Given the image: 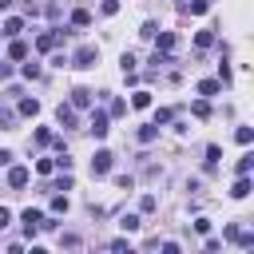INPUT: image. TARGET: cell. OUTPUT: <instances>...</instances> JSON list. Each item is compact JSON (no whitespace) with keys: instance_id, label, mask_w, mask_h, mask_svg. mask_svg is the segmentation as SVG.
Returning <instances> with one entry per match:
<instances>
[{"instance_id":"18","label":"cell","mask_w":254,"mask_h":254,"mask_svg":"<svg viewBox=\"0 0 254 254\" xmlns=\"http://www.w3.org/2000/svg\"><path fill=\"white\" fill-rule=\"evenodd\" d=\"M131 107H139V111L151 107V91H135V95H131Z\"/></svg>"},{"instance_id":"26","label":"cell","mask_w":254,"mask_h":254,"mask_svg":"<svg viewBox=\"0 0 254 254\" xmlns=\"http://www.w3.org/2000/svg\"><path fill=\"white\" fill-rule=\"evenodd\" d=\"M52 214H67V198H64V194L52 198Z\"/></svg>"},{"instance_id":"15","label":"cell","mask_w":254,"mask_h":254,"mask_svg":"<svg viewBox=\"0 0 254 254\" xmlns=\"http://www.w3.org/2000/svg\"><path fill=\"white\" fill-rule=\"evenodd\" d=\"M20 115H40V99H20Z\"/></svg>"},{"instance_id":"33","label":"cell","mask_w":254,"mask_h":254,"mask_svg":"<svg viewBox=\"0 0 254 254\" xmlns=\"http://www.w3.org/2000/svg\"><path fill=\"white\" fill-rule=\"evenodd\" d=\"M139 206H143V210H155V206H159V198H155V194H143V202H139Z\"/></svg>"},{"instance_id":"24","label":"cell","mask_w":254,"mask_h":254,"mask_svg":"<svg viewBox=\"0 0 254 254\" xmlns=\"http://www.w3.org/2000/svg\"><path fill=\"white\" fill-rule=\"evenodd\" d=\"M218 159H222V151H218V147H214V143H210V147H206V171H210V167H214V163H218Z\"/></svg>"},{"instance_id":"25","label":"cell","mask_w":254,"mask_h":254,"mask_svg":"<svg viewBox=\"0 0 254 254\" xmlns=\"http://www.w3.org/2000/svg\"><path fill=\"white\" fill-rule=\"evenodd\" d=\"M52 171H56V159H40L36 163V175H52Z\"/></svg>"},{"instance_id":"35","label":"cell","mask_w":254,"mask_h":254,"mask_svg":"<svg viewBox=\"0 0 254 254\" xmlns=\"http://www.w3.org/2000/svg\"><path fill=\"white\" fill-rule=\"evenodd\" d=\"M12 163V151H0V167H8Z\"/></svg>"},{"instance_id":"14","label":"cell","mask_w":254,"mask_h":254,"mask_svg":"<svg viewBox=\"0 0 254 254\" xmlns=\"http://www.w3.org/2000/svg\"><path fill=\"white\" fill-rule=\"evenodd\" d=\"M8 56H12V60H28V44H24V40H12Z\"/></svg>"},{"instance_id":"23","label":"cell","mask_w":254,"mask_h":254,"mask_svg":"<svg viewBox=\"0 0 254 254\" xmlns=\"http://www.w3.org/2000/svg\"><path fill=\"white\" fill-rule=\"evenodd\" d=\"M234 139H238L242 147H250V139H254V131H250V127H238V131H234Z\"/></svg>"},{"instance_id":"36","label":"cell","mask_w":254,"mask_h":254,"mask_svg":"<svg viewBox=\"0 0 254 254\" xmlns=\"http://www.w3.org/2000/svg\"><path fill=\"white\" fill-rule=\"evenodd\" d=\"M0 8H12V0H0Z\"/></svg>"},{"instance_id":"7","label":"cell","mask_w":254,"mask_h":254,"mask_svg":"<svg viewBox=\"0 0 254 254\" xmlns=\"http://www.w3.org/2000/svg\"><path fill=\"white\" fill-rule=\"evenodd\" d=\"M56 119H60V127H75V107L60 103V107H56Z\"/></svg>"},{"instance_id":"11","label":"cell","mask_w":254,"mask_h":254,"mask_svg":"<svg viewBox=\"0 0 254 254\" xmlns=\"http://www.w3.org/2000/svg\"><path fill=\"white\" fill-rule=\"evenodd\" d=\"M20 32H24V20H20V16L4 20V28H0V36H20Z\"/></svg>"},{"instance_id":"6","label":"cell","mask_w":254,"mask_h":254,"mask_svg":"<svg viewBox=\"0 0 254 254\" xmlns=\"http://www.w3.org/2000/svg\"><path fill=\"white\" fill-rule=\"evenodd\" d=\"M28 183H32V171H28V167H12V171H8V187L20 190V187H28Z\"/></svg>"},{"instance_id":"34","label":"cell","mask_w":254,"mask_h":254,"mask_svg":"<svg viewBox=\"0 0 254 254\" xmlns=\"http://www.w3.org/2000/svg\"><path fill=\"white\" fill-rule=\"evenodd\" d=\"M8 222H12V210H8V206H0V230H4Z\"/></svg>"},{"instance_id":"30","label":"cell","mask_w":254,"mask_h":254,"mask_svg":"<svg viewBox=\"0 0 254 254\" xmlns=\"http://www.w3.org/2000/svg\"><path fill=\"white\" fill-rule=\"evenodd\" d=\"M99 12H103V16H115V12H119V0H103Z\"/></svg>"},{"instance_id":"21","label":"cell","mask_w":254,"mask_h":254,"mask_svg":"<svg viewBox=\"0 0 254 254\" xmlns=\"http://www.w3.org/2000/svg\"><path fill=\"white\" fill-rule=\"evenodd\" d=\"M20 75H24V79H40V64H24Z\"/></svg>"},{"instance_id":"13","label":"cell","mask_w":254,"mask_h":254,"mask_svg":"<svg viewBox=\"0 0 254 254\" xmlns=\"http://www.w3.org/2000/svg\"><path fill=\"white\" fill-rule=\"evenodd\" d=\"M183 8L194 12V16H202V12H210V0H183Z\"/></svg>"},{"instance_id":"28","label":"cell","mask_w":254,"mask_h":254,"mask_svg":"<svg viewBox=\"0 0 254 254\" xmlns=\"http://www.w3.org/2000/svg\"><path fill=\"white\" fill-rule=\"evenodd\" d=\"M155 32H159V24H155V20H147V24H143V28H139V36H143V40H151V36H155Z\"/></svg>"},{"instance_id":"3","label":"cell","mask_w":254,"mask_h":254,"mask_svg":"<svg viewBox=\"0 0 254 254\" xmlns=\"http://www.w3.org/2000/svg\"><path fill=\"white\" fill-rule=\"evenodd\" d=\"M151 40H155V52H167V56H171V52H175V44H179V36H175V32H155Z\"/></svg>"},{"instance_id":"4","label":"cell","mask_w":254,"mask_h":254,"mask_svg":"<svg viewBox=\"0 0 254 254\" xmlns=\"http://www.w3.org/2000/svg\"><path fill=\"white\" fill-rule=\"evenodd\" d=\"M87 131L95 135V139H103L111 127H107V111H91V123H87Z\"/></svg>"},{"instance_id":"19","label":"cell","mask_w":254,"mask_h":254,"mask_svg":"<svg viewBox=\"0 0 254 254\" xmlns=\"http://www.w3.org/2000/svg\"><path fill=\"white\" fill-rule=\"evenodd\" d=\"M190 111H194V119H206V115H210V103H206V99H194Z\"/></svg>"},{"instance_id":"12","label":"cell","mask_w":254,"mask_h":254,"mask_svg":"<svg viewBox=\"0 0 254 254\" xmlns=\"http://www.w3.org/2000/svg\"><path fill=\"white\" fill-rule=\"evenodd\" d=\"M87 24H91V12L87 8H75L71 12V28H87Z\"/></svg>"},{"instance_id":"32","label":"cell","mask_w":254,"mask_h":254,"mask_svg":"<svg viewBox=\"0 0 254 254\" xmlns=\"http://www.w3.org/2000/svg\"><path fill=\"white\" fill-rule=\"evenodd\" d=\"M12 123H16V115H12L8 107H0V127H12Z\"/></svg>"},{"instance_id":"10","label":"cell","mask_w":254,"mask_h":254,"mask_svg":"<svg viewBox=\"0 0 254 254\" xmlns=\"http://www.w3.org/2000/svg\"><path fill=\"white\" fill-rule=\"evenodd\" d=\"M250 194V175H238V183L230 187V198H246Z\"/></svg>"},{"instance_id":"29","label":"cell","mask_w":254,"mask_h":254,"mask_svg":"<svg viewBox=\"0 0 254 254\" xmlns=\"http://www.w3.org/2000/svg\"><path fill=\"white\" fill-rule=\"evenodd\" d=\"M123 111H127L123 99H111V103H107V115H123Z\"/></svg>"},{"instance_id":"5","label":"cell","mask_w":254,"mask_h":254,"mask_svg":"<svg viewBox=\"0 0 254 254\" xmlns=\"http://www.w3.org/2000/svg\"><path fill=\"white\" fill-rule=\"evenodd\" d=\"M111 171V151H95V159H91V175L99 179V175H107Z\"/></svg>"},{"instance_id":"1","label":"cell","mask_w":254,"mask_h":254,"mask_svg":"<svg viewBox=\"0 0 254 254\" xmlns=\"http://www.w3.org/2000/svg\"><path fill=\"white\" fill-rule=\"evenodd\" d=\"M67 64H71V67H95V64H99V48L83 44V48H79V52H75V56H71Z\"/></svg>"},{"instance_id":"8","label":"cell","mask_w":254,"mask_h":254,"mask_svg":"<svg viewBox=\"0 0 254 254\" xmlns=\"http://www.w3.org/2000/svg\"><path fill=\"white\" fill-rule=\"evenodd\" d=\"M218 91H222V79H202V83H198V95H202V99H210V95H218Z\"/></svg>"},{"instance_id":"9","label":"cell","mask_w":254,"mask_h":254,"mask_svg":"<svg viewBox=\"0 0 254 254\" xmlns=\"http://www.w3.org/2000/svg\"><path fill=\"white\" fill-rule=\"evenodd\" d=\"M91 99H95V95H91L87 87H75V91H71V107H91Z\"/></svg>"},{"instance_id":"27","label":"cell","mask_w":254,"mask_h":254,"mask_svg":"<svg viewBox=\"0 0 254 254\" xmlns=\"http://www.w3.org/2000/svg\"><path fill=\"white\" fill-rule=\"evenodd\" d=\"M119 226H123V230H139V214H123Z\"/></svg>"},{"instance_id":"22","label":"cell","mask_w":254,"mask_h":254,"mask_svg":"<svg viewBox=\"0 0 254 254\" xmlns=\"http://www.w3.org/2000/svg\"><path fill=\"white\" fill-rule=\"evenodd\" d=\"M32 139H36L40 147H48V143H52V131H48V127H36V135H32Z\"/></svg>"},{"instance_id":"2","label":"cell","mask_w":254,"mask_h":254,"mask_svg":"<svg viewBox=\"0 0 254 254\" xmlns=\"http://www.w3.org/2000/svg\"><path fill=\"white\" fill-rule=\"evenodd\" d=\"M20 222H24V234L32 238V234L40 230V222H44V210H32V206H28V210L20 214Z\"/></svg>"},{"instance_id":"16","label":"cell","mask_w":254,"mask_h":254,"mask_svg":"<svg viewBox=\"0 0 254 254\" xmlns=\"http://www.w3.org/2000/svg\"><path fill=\"white\" fill-rule=\"evenodd\" d=\"M155 139H159V127H155V123L139 127V143H155Z\"/></svg>"},{"instance_id":"20","label":"cell","mask_w":254,"mask_h":254,"mask_svg":"<svg viewBox=\"0 0 254 254\" xmlns=\"http://www.w3.org/2000/svg\"><path fill=\"white\" fill-rule=\"evenodd\" d=\"M234 171H238V175H250V171H254V155H242V159H238V167H234Z\"/></svg>"},{"instance_id":"31","label":"cell","mask_w":254,"mask_h":254,"mask_svg":"<svg viewBox=\"0 0 254 254\" xmlns=\"http://www.w3.org/2000/svg\"><path fill=\"white\" fill-rule=\"evenodd\" d=\"M163 123H171V111H167V107H159V111H155V127H163Z\"/></svg>"},{"instance_id":"17","label":"cell","mask_w":254,"mask_h":254,"mask_svg":"<svg viewBox=\"0 0 254 254\" xmlns=\"http://www.w3.org/2000/svg\"><path fill=\"white\" fill-rule=\"evenodd\" d=\"M210 44H214V32H198V36H194V48H198V52H206Z\"/></svg>"}]
</instances>
